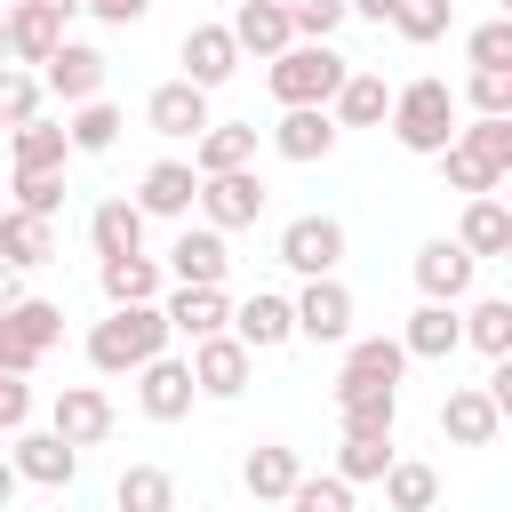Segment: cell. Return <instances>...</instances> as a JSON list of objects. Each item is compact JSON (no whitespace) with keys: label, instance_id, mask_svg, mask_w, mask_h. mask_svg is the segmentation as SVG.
<instances>
[{"label":"cell","instance_id":"cell-1","mask_svg":"<svg viewBox=\"0 0 512 512\" xmlns=\"http://www.w3.org/2000/svg\"><path fill=\"white\" fill-rule=\"evenodd\" d=\"M384 128H392V144H400V152L440 160V152L456 144V88H448V80H408V88H392Z\"/></svg>","mask_w":512,"mask_h":512},{"label":"cell","instance_id":"cell-2","mask_svg":"<svg viewBox=\"0 0 512 512\" xmlns=\"http://www.w3.org/2000/svg\"><path fill=\"white\" fill-rule=\"evenodd\" d=\"M168 352V320H160V304H112L96 328H88V360L104 368V376H136L144 360H160Z\"/></svg>","mask_w":512,"mask_h":512},{"label":"cell","instance_id":"cell-3","mask_svg":"<svg viewBox=\"0 0 512 512\" xmlns=\"http://www.w3.org/2000/svg\"><path fill=\"white\" fill-rule=\"evenodd\" d=\"M344 72H352V56H336V40H296V48H280V56L264 64L280 112H296V104H320V112H328V96L344 88Z\"/></svg>","mask_w":512,"mask_h":512},{"label":"cell","instance_id":"cell-4","mask_svg":"<svg viewBox=\"0 0 512 512\" xmlns=\"http://www.w3.org/2000/svg\"><path fill=\"white\" fill-rule=\"evenodd\" d=\"M200 224L208 232H248L264 216V176L256 168H232V176H200Z\"/></svg>","mask_w":512,"mask_h":512},{"label":"cell","instance_id":"cell-5","mask_svg":"<svg viewBox=\"0 0 512 512\" xmlns=\"http://www.w3.org/2000/svg\"><path fill=\"white\" fill-rule=\"evenodd\" d=\"M280 264L304 272V280H336V264H344V224H336V216H288V224H280Z\"/></svg>","mask_w":512,"mask_h":512},{"label":"cell","instance_id":"cell-6","mask_svg":"<svg viewBox=\"0 0 512 512\" xmlns=\"http://www.w3.org/2000/svg\"><path fill=\"white\" fill-rule=\"evenodd\" d=\"M288 312H296L304 344H352V288L344 280H304L288 296Z\"/></svg>","mask_w":512,"mask_h":512},{"label":"cell","instance_id":"cell-7","mask_svg":"<svg viewBox=\"0 0 512 512\" xmlns=\"http://www.w3.org/2000/svg\"><path fill=\"white\" fill-rule=\"evenodd\" d=\"M184 368H192V392H200V400H240L248 376H256V352L232 344V336H200Z\"/></svg>","mask_w":512,"mask_h":512},{"label":"cell","instance_id":"cell-8","mask_svg":"<svg viewBox=\"0 0 512 512\" xmlns=\"http://www.w3.org/2000/svg\"><path fill=\"white\" fill-rule=\"evenodd\" d=\"M104 72H112V64H104V48H88V40H64V48H56V56H48L32 80H40V96L96 104V96H104Z\"/></svg>","mask_w":512,"mask_h":512},{"label":"cell","instance_id":"cell-9","mask_svg":"<svg viewBox=\"0 0 512 512\" xmlns=\"http://www.w3.org/2000/svg\"><path fill=\"white\" fill-rule=\"evenodd\" d=\"M160 272H168L176 288H224V272H232V248H224V232H208V224H184Z\"/></svg>","mask_w":512,"mask_h":512},{"label":"cell","instance_id":"cell-10","mask_svg":"<svg viewBox=\"0 0 512 512\" xmlns=\"http://www.w3.org/2000/svg\"><path fill=\"white\" fill-rule=\"evenodd\" d=\"M192 400H200V392H192V368H184L176 352H160V360L136 368V408H144L152 424H184Z\"/></svg>","mask_w":512,"mask_h":512},{"label":"cell","instance_id":"cell-11","mask_svg":"<svg viewBox=\"0 0 512 512\" xmlns=\"http://www.w3.org/2000/svg\"><path fill=\"white\" fill-rule=\"evenodd\" d=\"M8 472L32 480V488H72L80 448H64L56 432H8Z\"/></svg>","mask_w":512,"mask_h":512},{"label":"cell","instance_id":"cell-12","mask_svg":"<svg viewBox=\"0 0 512 512\" xmlns=\"http://www.w3.org/2000/svg\"><path fill=\"white\" fill-rule=\"evenodd\" d=\"M472 280H480V264H472L456 240H424V248H416V288H424V304H464Z\"/></svg>","mask_w":512,"mask_h":512},{"label":"cell","instance_id":"cell-13","mask_svg":"<svg viewBox=\"0 0 512 512\" xmlns=\"http://www.w3.org/2000/svg\"><path fill=\"white\" fill-rule=\"evenodd\" d=\"M336 416L344 432H392L400 424V384H376V376H336Z\"/></svg>","mask_w":512,"mask_h":512},{"label":"cell","instance_id":"cell-14","mask_svg":"<svg viewBox=\"0 0 512 512\" xmlns=\"http://www.w3.org/2000/svg\"><path fill=\"white\" fill-rule=\"evenodd\" d=\"M48 432H56L64 448H96V440L112 432V400H104L96 384H64L56 408H48Z\"/></svg>","mask_w":512,"mask_h":512},{"label":"cell","instance_id":"cell-15","mask_svg":"<svg viewBox=\"0 0 512 512\" xmlns=\"http://www.w3.org/2000/svg\"><path fill=\"white\" fill-rule=\"evenodd\" d=\"M224 32H232V48H240V56H256V64H272L280 48H296V32H288V8H280V0H240Z\"/></svg>","mask_w":512,"mask_h":512},{"label":"cell","instance_id":"cell-16","mask_svg":"<svg viewBox=\"0 0 512 512\" xmlns=\"http://www.w3.org/2000/svg\"><path fill=\"white\" fill-rule=\"evenodd\" d=\"M144 120H152V136H168V144H192V136L208 128V96H200L192 80H160V88L144 96Z\"/></svg>","mask_w":512,"mask_h":512},{"label":"cell","instance_id":"cell-17","mask_svg":"<svg viewBox=\"0 0 512 512\" xmlns=\"http://www.w3.org/2000/svg\"><path fill=\"white\" fill-rule=\"evenodd\" d=\"M336 136H344V128H336L320 104H296V112H280V120H272V152H280V160H296V168L328 160V152H336Z\"/></svg>","mask_w":512,"mask_h":512},{"label":"cell","instance_id":"cell-18","mask_svg":"<svg viewBox=\"0 0 512 512\" xmlns=\"http://www.w3.org/2000/svg\"><path fill=\"white\" fill-rule=\"evenodd\" d=\"M96 288H104V304H160L168 296V272H160V256H96Z\"/></svg>","mask_w":512,"mask_h":512},{"label":"cell","instance_id":"cell-19","mask_svg":"<svg viewBox=\"0 0 512 512\" xmlns=\"http://www.w3.org/2000/svg\"><path fill=\"white\" fill-rule=\"evenodd\" d=\"M160 320H168V336H224L232 328V296L224 288H168L160 296Z\"/></svg>","mask_w":512,"mask_h":512},{"label":"cell","instance_id":"cell-20","mask_svg":"<svg viewBox=\"0 0 512 512\" xmlns=\"http://www.w3.org/2000/svg\"><path fill=\"white\" fill-rule=\"evenodd\" d=\"M232 344H248V352H280L288 336H296V312H288V296H272V288H256L248 304H232V328H224Z\"/></svg>","mask_w":512,"mask_h":512},{"label":"cell","instance_id":"cell-21","mask_svg":"<svg viewBox=\"0 0 512 512\" xmlns=\"http://www.w3.org/2000/svg\"><path fill=\"white\" fill-rule=\"evenodd\" d=\"M256 160V120H208L192 136V176H232Z\"/></svg>","mask_w":512,"mask_h":512},{"label":"cell","instance_id":"cell-22","mask_svg":"<svg viewBox=\"0 0 512 512\" xmlns=\"http://www.w3.org/2000/svg\"><path fill=\"white\" fill-rule=\"evenodd\" d=\"M456 248H464L472 264H488V256H512V208H504L496 192L464 200V216H456Z\"/></svg>","mask_w":512,"mask_h":512},{"label":"cell","instance_id":"cell-23","mask_svg":"<svg viewBox=\"0 0 512 512\" xmlns=\"http://www.w3.org/2000/svg\"><path fill=\"white\" fill-rule=\"evenodd\" d=\"M440 432H448L456 448H488V440L504 432V408H496L480 384H456V392L440 400Z\"/></svg>","mask_w":512,"mask_h":512},{"label":"cell","instance_id":"cell-24","mask_svg":"<svg viewBox=\"0 0 512 512\" xmlns=\"http://www.w3.org/2000/svg\"><path fill=\"white\" fill-rule=\"evenodd\" d=\"M232 72H240V48H232V32H224V24H192V32H184V80L208 96V88H224Z\"/></svg>","mask_w":512,"mask_h":512},{"label":"cell","instance_id":"cell-25","mask_svg":"<svg viewBox=\"0 0 512 512\" xmlns=\"http://www.w3.org/2000/svg\"><path fill=\"white\" fill-rule=\"evenodd\" d=\"M192 200H200L192 160H152L136 184V216H192Z\"/></svg>","mask_w":512,"mask_h":512},{"label":"cell","instance_id":"cell-26","mask_svg":"<svg viewBox=\"0 0 512 512\" xmlns=\"http://www.w3.org/2000/svg\"><path fill=\"white\" fill-rule=\"evenodd\" d=\"M384 112H392V88H384V72H344V88L328 96V120L336 128H384Z\"/></svg>","mask_w":512,"mask_h":512},{"label":"cell","instance_id":"cell-27","mask_svg":"<svg viewBox=\"0 0 512 512\" xmlns=\"http://www.w3.org/2000/svg\"><path fill=\"white\" fill-rule=\"evenodd\" d=\"M296 480H304V464H296V448H280V440H264V448L240 456V488H248L256 504H288Z\"/></svg>","mask_w":512,"mask_h":512},{"label":"cell","instance_id":"cell-28","mask_svg":"<svg viewBox=\"0 0 512 512\" xmlns=\"http://www.w3.org/2000/svg\"><path fill=\"white\" fill-rule=\"evenodd\" d=\"M0 264H8V272H40V264H56V224L8 208V216H0Z\"/></svg>","mask_w":512,"mask_h":512},{"label":"cell","instance_id":"cell-29","mask_svg":"<svg viewBox=\"0 0 512 512\" xmlns=\"http://www.w3.org/2000/svg\"><path fill=\"white\" fill-rule=\"evenodd\" d=\"M56 48H64V24H56L48 8L16 0V8H8V64H48Z\"/></svg>","mask_w":512,"mask_h":512},{"label":"cell","instance_id":"cell-30","mask_svg":"<svg viewBox=\"0 0 512 512\" xmlns=\"http://www.w3.org/2000/svg\"><path fill=\"white\" fill-rule=\"evenodd\" d=\"M0 328H8L32 360H48V352H56V336H64V304H48V296H16V304L0 312Z\"/></svg>","mask_w":512,"mask_h":512},{"label":"cell","instance_id":"cell-31","mask_svg":"<svg viewBox=\"0 0 512 512\" xmlns=\"http://www.w3.org/2000/svg\"><path fill=\"white\" fill-rule=\"evenodd\" d=\"M456 344H464L456 304H416V312H408V328H400V352H408V360H448Z\"/></svg>","mask_w":512,"mask_h":512},{"label":"cell","instance_id":"cell-32","mask_svg":"<svg viewBox=\"0 0 512 512\" xmlns=\"http://www.w3.org/2000/svg\"><path fill=\"white\" fill-rule=\"evenodd\" d=\"M88 248H96V256H136V248H144V216H136V200H96V216H88Z\"/></svg>","mask_w":512,"mask_h":512},{"label":"cell","instance_id":"cell-33","mask_svg":"<svg viewBox=\"0 0 512 512\" xmlns=\"http://www.w3.org/2000/svg\"><path fill=\"white\" fill-rule=\"evenodd\" d=\"M384 504H392V512H432V504H440V472L416 464V456H392V464H384Z\"/></svg>","mask_w":512,"mask_h":512},{"label":"cell","instance_id":"cell-34","mask_svg":"<svg viewBox=\"0 0 512 512\" xmlns=\"http://www.w3.org/2000/svg\"><path fill=\"white\" fill-rule=\"evenodd\" d=\"M456 328H464V344H472V352H488V360H504V352H512V304H504V296H480L472 312H456Z\"/></svg>","mask_w":512,"mask_h":512},{"label":"cell","instance_id":"cell-35","mask_svg":"<svg viewBox=\"0 0 512 512\" xmlns=\"http://www.w3.org/2000/svg\"><path fill=\"white\" fill-rule=\"evenodd\" d=\"M384 464H392V432H344V440H336V480H344V488L384 480Z\"/></svg>","mask_w":512,"mask_h":512},{"label":"cell","instance_id":"cell-36","mask_svg":"<svg viewBox=\"0 0 512 512\" xmlns=\"http://www.w3.org/2000/svg\"><path fill=\"white\" fill-rule=\"evenodd\" d=\"M112 504H120V512H176V480H168L160 464H128V472L112 480Z\"/></svg>","mask_w":512,"mask_h":512},{"label":"cell","instance_id":"cell-37","mask_svg":"<svg viewBox=\"0 0 512 512\" xmlns=\"http://www.w3.org/2000/svg\"><path fill=\"white\" fill-rule=\"evenodd\" d=\"M120 128H128V120H120V104H104V96H96V104H72L64 144H72V152H112V144H120Z\"/></svg>","mask_w":512,"mask_h":512},{"label":"cell","instance_id":"cell-38","mask_svg":"<svg viewBox=\"0 0 512 512\" xmlns=\"http://www.w3.org/2000/svg\"><path fill=\"white\" fill-rule=\"evenodd\" d=\"M8 144H16V168H64L72 160V144H64L56 120H24V128H8Z\"/></svg>","mask_w":512,"mask_h":512},{"label":"cell","instance_id":"cell-39","mask_svg":"<svg viewBox=\"0 0 512 512\" xmlns=\"http://www.w3.org/2000/svg\"><path fill=\"white\" fill-rule=\"evenodd\" d=\"M344 368H352V376H376V384H400L408 352H400V336H352V344H344Z\"/></svg>","mask_w":512,"mask_h":512},{"label":"cell","instance_id":"cell-40","mask_svg":"<svg viewBox=\"0 0 512 512\" xmlns=\"http://www.w3.org/2000/svg\"><path fill=\"white\" fill-rule=\"evenodd\" d=\"M448 16H456L448 0H400V8H392V32L416 40V48H432V40H448Z\"/></svg>","mask_w":512,"mask_h":512},{"label":"cell","instance_id":"cell-41","mask_svg":"<svg viewBox=\"0 0 512 512\" xmlns=\"http://www.w3.org/2000/svg\"><path fill=\"white\" fill-rule=\"evenodd\" d=\"M456 144L472 160H488L496 176H512V120H472V128H456Z\"/></svg>","mask_w":512,"mask_h":512},{"label":"cell","instance_id":"cell-42","mask_svg":"<svg viewBox=\"0 0 512 512\" xmlns=\"http://www.w3.org/2000/svg\"><path fill=\"white\" fill-rule=\"evenodd\" d=\"M16 208L56 224V208H64V168H16Z\"/></svg>","mask_w":512,"mask_h":512},{"label":"cell","instance_id":"cell-43","mask_svg":"<svg viewBox=\"0 0 512 512\" xmlns=\"http://www.w3.org/2000/svg\"><path fill=\"white\" fill-rule=\"evenodd\" d=\"M24 120H40V80L24 64H0V128H24Z\"/></svg>","mask_w":512,"mask_h":512},{"label":"cell","instance_id":"cell-44","mask_svg":"<svg viewBox=\"0 0 512 512\" xmlns=\"http://www.w3.org/2000/svg\"><path fill=\"white\" fill-rule=\"evenodd\" d=\"M464 56H472V72H512V16L480 24V32L464 40Z\"/></svg>","mask_w":512,"mask_h":512},{"label":"cell","instance_id":"cell-45","mask_svg":"<svg viewBox=\"0 0 512 512\" xmlns=\"http://www.w3.org/2000/svg\"><path fill=\"white\" fill-rule=\"evenodd\" d=\"M464 104H472V120H512V72H472Z\"/></svg>","mask_w":512,"mask_h":512},{"label":"cell","instance_id":"cell-46","mask_svg":"<svg viewBox=\"0 0 512 512\" xmlns=\"http://www.w3.org/2000/svg\"><path fill=\"white\" fill-rule=\"evenodd\" d=\"M280 8H288L296 40H336V24H344V0H280Z\"/></svg>","mask_w":512,"mask_h":512},{"label":"cell","instance_id":"cell-47","mask_svg":"<svg viewBox=\"0 0 512 512\" xmlns=\"http://www.w3.org/2000/svg\"><path fill=\"white\" fill-rule=\"evenodd\" d=\"M288 512H352V488H344L336 472H320V480L304 472V480L288 488Z\"/></svg>","mask_w":512,"mask_h":512},{"label":"cell","instance_id":"cell-48","mask_svg":"<svg viewBox=\"0 0 512 512\" xmlns=\"http://www.w3.org/2000/svg\"><path fill=\"white\" fill-rule=\"evenodd\" d=\"M440 168H448V184H456L464 200H480V192H496V184H504V176H496L488 160H472L464 144H448V152H440Z\"/></svg>","mask_w":512,"mask_h":512},{"label":"cell","instance_id":"cell-49","mask_svg":"<svg viewBox=\"0 0 512 512\" xmlns=\"http://www.w3.org/2000/svg\"><path fill=\"white\" fill-rule=\"evenodd\" d=\"M24 424H32V392H24V376H0V440Z\"/></svg>","mask_w":512,"mask_h":512},{"label":"cell","instance_id":"cell-50","mask_svg":"<svg viewBox=\"0 0 512 512\" xmlns=\"http://www.w3.org/2000/svg\"><path fill=\"white\" fill-rule=\"evenodd\" d=\"M88 16H104V24H144V8L152 0H80Z\"/></svg>","mask_w":512,"mask_h":512},{"label":"cell","instance_id":"cell-51","mask_svg":"<svg viewBox=\"0 0 512 512\" xmlns=\"http://www.w3.org/2000/svg\"><path fill=\"white\" fill-rule=\"evenodd\" d=\"M400 0H344V16H368V24H392Z\"/></svg>","mask_w":512,"mask_h":512},{"label":"cell","instance_id":"cell-52","mask_svg":"<svg viewBox=\"0 0 512 512\" xmlns=\"http://www.w3.org/2000/svg\"><path fill=\"white\" fill-rule=\"evenodd\" d=\"M16 280H24V272H8V264H0V312H8V304H16V296H24V288H16Z\"/></svg>","mask_w":512,"mask_h":512},{"label":"cell","instance_id":"cell-53","mask_svg":"<svg viewBox=\"0 0 512 512\" xmlns=\"http://www.w3.org/2000/svg\"><path fill=\"white\" fill-rule=\"evenodd\" d=\"M32 8H48L56 24H64V16H80V0H32Z\"/></svg>","mask_w":512,"mask_h":512},{"label":"cell","instance_id":"cell-54","mask_svg":"<svg viewBox=\"0 0 512 512\" xmlns=\"http://www.w3.org/2000/svg\"><path fill=\"white\" fill-rule=\"evenodd\" d=\"M8 496H16V472H8V456H0V512H8Z\"/></svg>","mask_w":512,"mask_h":512},{"label":"cell","instance_id":"cell-55","mask_svg":"<svg viewBox=\"0 0 512 512\" xmlns=\"http://www.w3.org/2000/svg\"><path fill=\"white\" fill-rule=\"evenodd\" d=\"M0 64H8V16H0Z\"/></svg>","mask_w":512,"mask_h":512},{"label":"cell","instance_id":"cell-56","mask_svg":"<svg viewBox=\"0 0 512 512\" xmlns=\"http://www.w3.org/2000/svg\"><path fill=\"white\" fill-rule=\"evenodd\" d=\"M0 456H8V440H0Z\"/></svg>","mask_w":512,"mask_h":512}]
</instances>
